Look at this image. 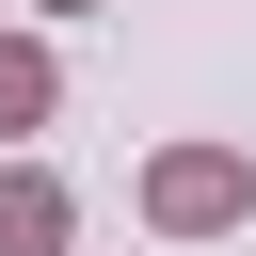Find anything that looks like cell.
Listing matches in <instances>:
<instances>
[{"mask_svg":"<svg viewBox=\"0 0 256 256\" xmlns=\"http://www.w3.org/2000/svg\"><path fill=\"white\" fill-rule=\"evenodd\" d=\"M144 208H160L176 240H224V224L256 208V160H240V144H176V160L144 176Z\"/></svg>","mask_w":256,"mask_h":256,"instance_id":"cell-1","label":"cell"},{"mask_svg":"<svg viewBox=\"0 0 256 256\" xmlns=\"http://www.w3.org/2000/svg\"><path fill=\"white\" fill-rule=\"evenodd\" d=\"M64 224H80L64 176H48V160H0V256H64Z\"/></svg>","mask_w":256,"mask_h":256,"instance_id":"cell-2","label":"cell"},{"mask_svg":"<svg viewBox=\"0 0 256 256\" xmlns=\"http://www.w3.org/2000/svg\"><path fill=\"white\" fill-rule=\"evenodd\" d=\"M48 96H64V80H48V48H32V32H0V144H16V128H48Z\"/></svg>","mask_w":256,"mask_h":256,"instance_id":"cell-3","label":"cell"},{"mask_svg":"<svg viewBox=\"0 0 256 256\" xmlns=\"http://www.w3.org/2000/svg\"><path fill=\"white\" fill-rule=\"evenodd\" d=\"M48 16H96V0H48Z\"/></svg>","mask_w":256,"mask_h":256,"instance_id":"cell-4","label":"cell"}]
</instances>
